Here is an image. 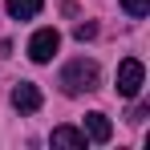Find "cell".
<instances>
[{"label":"cell","mask_w":150,"mask_h":150,"mask_svg":"<svg viewBox=\"0 0 150 150\" xmlns=\"http://www.w3.org/2000/svg\"><path fill=\"white\" fill-rule=\"evenodd\" d=\"M53 146H65V150H85V130H73V126H57L53 130V138H49Z\"/></svg>","instance_id":"6"},{"label":"cell","mask_w":150,"mask_h":150,"mask_svg":"<svg viewBox=\"0 0 150 150\" xmlns=\"http://www.w3.org/2000/svg\"><path fill=\"white\" fill-rule=\"evenodd\" d=\"M85 138H89V142H110V138H114L110 118L98 114V110H93V114H85Z\"/></svg>","instance_id":"5"},{"label":"cell","mask_w":150,"mask_h":150,"mask_svg":"<svg viewBox=\"0 0 150 150\" xmlns=\"http://www.w3.org/2000/svg\"><path fill=\"white\" fill-rule=\"evenodd\" d=\"M142 81H146L142 61H138V57H126L122 65H118V93H122V98H138Z\"/></svg>","instance_id":"2"},{"label":"cell","mask_w":150,"mask_h":150,"mask_svg":"<svg viewBox=\"0 0 150 150\" xmlns=\"http://www.w3.org/2000/svg\"><path fill=\"white\" fill-rule=\"evenodd\" d=\"M73 37H77V41H93V37H98V25H93V21H85V25L73 28Z\"/></svg>","instance_id":"9"},{"label":"cell","mask_w":150,"mask_h":150,"mask_svg":"<svg viewBox=\"0 0 150 150\" xmlns=\"http://www.w3.org/2000/svg\"><path fill=\"white\" fill-rule=\"evenodd\" d=\"M98 85H101V69H98V61L77 57V61H69V65L61 69V89H65L69 98H77V93H93Z\"/></svg>","instance_id":"1"},{"label":"cell","mask_w":150,"mask_h":150,"mask_svg":"<svg viewBox=\"0 0 150 150\" xmlns=\"http://www.w3.org/2000/svg\"><path fill=\"white\" fill-rule=\"evenodd\" d=\"M12 105H16L21 114H37V110H41V89H37L33 81H21V85L12 89Z\"/></svg>","instance_id":"4"},{"label":"cell","mask_w":150,"mask_h":150,"mask_svg":"<svg viewBox=\"0 0 150 150\" xmlns=\"http://www.w3.org/2000/svg\"><path fill=\"white\" fill-rule=\"evenodd\" d=\"M122 12H130V16H146V12H150V0H122Z\"/></svg>","instance_id":"8"},{"label":"cell","mask_w":150,"mask_h":150,"mask_svg":"<svg viewBox=\"0 0 150 150\" xmlns=\"http://www.w3.org/2000/svg\"><path fill=\"white\" fill-rule=\"evenodd\" d=\"M4 8H8L12 21H33V16L45 8V0H4Z\"/></svg>","instance_id":"7"},{"label":"cell","mask_w":150,"mask_h":150,"mask_svg":"<svg viewBox=\"0 0 150 150\" xmlns=\"http://www.w3.org/2000/svg\"><path fill=\"white\" fill-rule=\"evenodd\" d=\"M57 49H61V33H57V28H41V33H33V41H28V57H33L37 65L53 61Z\"/></svg>","instance_id":"3"}]
</instances>
